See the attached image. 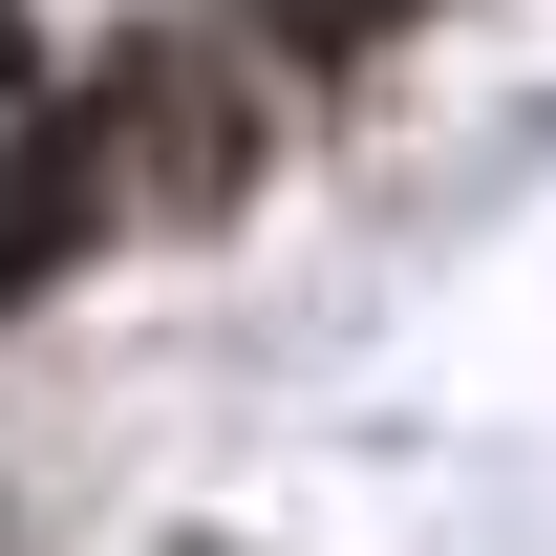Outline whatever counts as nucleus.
<instances>
[{
	"instance_id": "f257e3e1",
	"label": "nucleus",
	"mask_w": 556,
	"mask_h": 556,
	"mask_svg": "<svg viewBox=\"0 0 556 556\" xmlns=\"http://www.w3.org/2000/svg\"><path fill=\"white\" fill-rule=\"evenodd\" d=\"M86 129H108V193H129V236H214V214L257 193L278 150V86L214 43V22H150V43H86Z\"/></svg>"
},
{
	"instance_id": "f03ea898",
	"label": "nucleus",
	"mask_w": 556,
	"mask_h": 556,
	"mask_svg": "<svg viewBox=\"0 0 556 556\" xmlns=\"http://www.w3.org/2000/svg\"><path fill=\"white\" fill-rule=\"evenodd\" d=\"M214 22H236L257 86H343V65H386L407 22H450V0H214Z\"/></svg>"
}]
</instances>
